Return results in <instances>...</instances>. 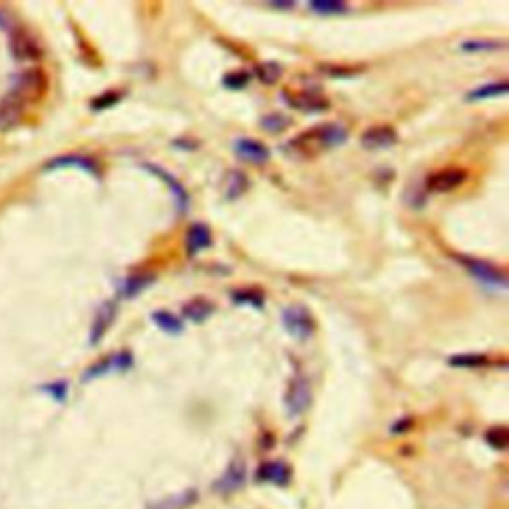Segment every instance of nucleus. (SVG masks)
I'll use <instances>...</instances> for the list:
<instances>
[{"label": "nucleus", "instance_id": "1", "mask_svg": "<svg viewBox=\"0 0 509 509\" xmlns=\"http://www.w3.org/2000/svg\"><path fill=\"white\" fill-rule=\"evenodd\" d=\"M346 140V130L338 124H325L317 125L315 130L305 132L298 137H295L290 145L298 147L303 154H310L317 149H325V147H332V145H340Z\"/></svg>", "mask_w": 509, "mask_h": 509}, {"label": "nucleus", "instance_id": "2", "mask_svg": "<svg viewBox=\"0 0 509 509\" xmlns=\"http://www.w3.org/2000/svg\"><path fill=\"white\" fill-rule=\"evenodd\" d=\"M46 86H48V80H46V74L38 70V68H30V70H24L22 74L14 78L12 82V88H10L9 94H12L14 98H19L20 102L26 106L30 102H36L42 98V94L46 92Z\"/></svg>", "mask_w": 509, "mask_h": 509}, {"label": "nucleus", "instance_id": "3", "mask_svg": "<svg viewBox=\"0 0 509 509\" xmlns=\"http://www.w3.org/2000/svg\"><path fill=\"white\" fill-rule=\"evenodd\" d=\"M313 402V390L310 382L305 374H295L290 378L285 392V406H287L290 418H298L307 412L308 406Z\"/></svg>", "mask_w": 509, "mask_h": 509}, {"label": "nucleus", "instance_id": "4", "mask_svg": "<svg viewBox=\"0 0 509 509\" xmlns=\"http://www.w3.org/2000/svg\"><path fill=\"white\" fill-rule=\"evenodd\" d=\"M283 327L297 340H308L315 335V318L308 313V308L300 305H293L283 310Z\"/></svg>", "mask_w": 509, "mask_h": 509}, {"label": "nucleus", "instance_id": "5", "mask_svg": "<svg viewBox=\"0 0 509 509\" xmlns=\"http://www.w3.org/2000/svg\"><path fill=\"white\" fill-rule=\"evenodd\" d=\"M460 263L468 269L473 279H478L481 285H486L488 288H503L508 287V279L505 273L498 267H493L490 263L480 259H471V257H460Z\"/></svg>", "mask_w": 509, "mask_h": 509}, {"label": "nucleus", "instance_id": "6", "mask_svg": "<svg viewBox=\"0 0 509 509\" xmlns=\"http://www.w3.org/2000/svg\"><path fill=\"white\" fill-rule=\"evenodd\" d=\"M132 364H134V355L127 352V350H120V352L106 356V358H102L100 362L90 366L86 372H84V376H82V380L88 382V380L112 374V372H125V370L132 368Z\"/></svg>", "mask_w": 509, "mask_h": 509}, {"label": "nucleus", "instance_id": "7", "mask_svg": "<svg viewBox=\"0 0 509 509\" xmlns=\"http://www.w3.org/2000/svg\"><path fill=\"white\" fill-rule=\"evenodd\" d=\"M247 481V468L245 461L233 460L229 463V468L223 471L221 476L213 483V491L217 495H231L237 490H241Z\"/></svg>", "mask_w": 509, "mask_h": 509}, {"label": "nucleus", "instance_id": "8", "mask_svg": "<svg viewBox=\"0 0 509 509\" xmlns=\"http://www.w3.org/2000/svg\"><path fill=\"white\" fill-rule=\"evenodd\" d=\"M10 52L20 62H34L42 56L40 44L26 30H12L10 32Z\"/></svg>", "mask_w": 509, "mask_h": 509}, {"label": "nucleus", "instance_id": "9", "mask_svg": "<svg viewBox=\"0 0 509 509\" xmlns=\"http://www.w3.org/2000/svg\"><path fill=\"white\" fill-rule=\"evenodd\" d=\"M468 172L460 169V167H448L442 172L432 173L428 179H426V189L432 193H446L452 191L456 187H460L461 183L466 182Z\"/></svg>", "mask_w": 509, "mask_h": 509}, {"label": "nucleus", "instance_id": "10", "mask_svg": "<svg viewBox=\"0 0 509 509\" xmlns=\"http://www.w3.org/2000/svg\"><path fill=\"white\" fill-rule=\"evenodd\" d=\"M235 154L239 155L243 162L247 164H255V165H263L269 162L271 152L269 147L265 144H261L257 140H251V137H241L235 142L233 145Z\"/></svg>", "mask_w": 509, "mask_h": 509}, {"label": "nucleus", "instance_id": "11", "mask_svg": "<svg viewBox=\"0 0 509 509\" xmlns=\"http://www.w3.org/2000/svg\"><path fill=\"white\" fill-rule=\"evenodd\" d=\"M398 142V134L390 125H372L360 135V144L366 149H386Z\"/></svg>", "mask_w": 509, "mask_h": 509}, {"label": "nucleus", "instance_id": "12", "mask_svg": "<svg viewBox=\"0 0 509 509\" xmlns=\"http://www.w3.org/2000/svg\"><path fill=\"white\" fill-rule=\"evenodd\" d=\"M62 167H76V169H82V172L94 175V177H100V173H102L100 165L96 164V159L78 154L60 155V157H54V159H50L48 164L44 165V169H62Z\"/></svg>", "mask_w": 509, "mask_h": 509}, {"label": "nucleus", "instance_id": "13", "mask_svg": "<svg viewBox=\"0 0 509 509\" xmlns=\"http://www.w3.org/2000/svg\"><path fill=\"white\" fill-rule=\"evenodd\" d=\"M115 313H117V305L114 300H106L104 305H100L96 310V317L92 322V330H90V345H98L104 335L107 332V328L114 325Z\"/></svg>", "mask_w": 509, "mask_h": 509}, {"label": "nucleus", "instance_id": "14", "mask_svg": "<svg viewBox=\"0 0 509 509\" xmlns=\"http://www.w3.org/2000/svg\"><path fill=\"white\" fill-rule=\"evenodd\" d=\"M290 476H293L290 468L280 460L265 461V463H261L259 470H257V480L265 481V483H273V486H287L288 481H290Z\"/></svg>", "mask_w": 509, "mask_h": 509}, {"label": "nucleus", "instance_id": "15", "mask_svg": "<svg viewBox=\"0 0 509 509\" xmlns=\"http://www.w3.org/2000/svg\"><path fill=\"white\" fill-rule=\"evenodd\" d=\"M24 107L26 106L12 94H6L0 100V130H10L19 124L24 114Z\"/></svg>", "mask_w": 509, "mask_h": 509}, {"label": "nucleus", "instance_id": "16", "mask_svg": "<svg viewBox=\"0 0 509 509\" xmlns=\"http://www.w3.org/2000/svg\"><path fill=\"white\" fill-rule=\"evenodd\" d=\"M144 167L145 169H149V172H154L157 177H162V179L169 185L173 199H175V205L179 207V211L182 213L185 211V209H187V203H189V195H187V191H185V187H183L182 183L177 182L172 173L165 172L164 167H157V165H152V164H145Z\"/></svg>", "mask_w": 509, "mask_h": 509}, {"label": "nucleus", "instance_id": "17", "mask_svg": "<svg viewBox=\"0 0 509 509\" xmlns=\"http://www.w3.org/2000/svg\"><path fill=\"white\" fill-rule=\"evenodd\" d=\"M197 500H199L197 490H185L179 491V493H173L169 498L155 501V503H149L147 509H189L197 503Z\"/></svg>", "mask_w": 509, "mask_h": 509}, {"label": "nucleus", "instance_id": "18", "mask_svg": "<svg viewBox=\"0 0 509 509\" xmlns=\"http://www.w3.org/2000/svg\"><path fill=\"white\" fill-rule=\"evenodd\" d=\"M211 245V231L207 225L203 223H193L189 231H187V237H185V247L189 255H197L199 251H203L205 247Z\"/></svg>", "mask_w": 509, "mask_h": 509}, {"label": "nucleus", "instance_id": "19", "mask_svg": "<svg viewBox=\"0 0 509 509\" xmlns=\"http://www.w3.org/2000/svg\"><path fill=\"white\" fill-rule=\"evenodd\" d=\"M213 310H215V307H213L211 300H207V298H193V300H189L187 305H183V317L187 318V320H191V322H203V320H207V318L211 317Z\"/></svg>", "mask_w": 509, "mask_h": 509}, {"label": "nucleus", "instance_id": "20", "mask_svg": "<svg viewBox=\"0 0 509 509\" xmlns=\"http://www.w3.org/2000/svg\"><path fill=\"white\" fill-rule=\"evenodd\" d=\"M154 280V275H132L120 285V295L124 298H134L135 295H140L142 290L149 287Z\"/></svg>", "mask_w": 509, "mask_h": 509}, {"label": "nucleus", "instance_id": "21", "mask_svg": "<svg viewBox=\"0 0 509 509\" xmlns=\"http://www.w3.org/2000/svg\"><path fill=\"white\" fill-rule=\"evenodd\" d=\"M288 104L297 110H305V112H320L328 107V102L322 96L317 94H297V96H288Z\"/></svg>", "mask_w": 509, "mask_h": 509}, {"label": "nucleus", "instance_id": "22", "mask_svg": "<svg viewBox=\"0 0 509 509\" xmlns=\"http://www.w3.org/2000/svg\"><path fill=\"white\" fill-rule=\"evenodd\" d=\"M505 92H508V82H505V80H500V82H490V84H486V86L470 92V94H468V100H470V102L490 100V98L505 96Z\"/></svg>", "mask_w": 509, "mask_h": 509}, {"label": "nucleus", "instance_id": "23", "mask_svg": "<svg viewBox=\"0 0 509 509\" xmlns=\"http://www.w3.org/2000/svg\"><path fill=\"white\" fill-rule=\"evenodd\" d=\"M152 320H154L157 327L169 332V335H179L183 330V322L182 318H177L173 313L169 310H155L152 315Z\"/></svg>", "mask_w": 509, "mask_h": 509}, {"label": "nucleus", "instance_id": "24", "mask_svg": "<svg viewBox=\"0 0 509 509\" xmlns=\"http://www.w3.org/2000/svg\"><path fill=\"white\" fill-rule=\"evenodd\" d=\"M310 10H315L318 14H342L350 9L340 0H335V2L332 0H315V2H310Z\"/></svg>", "mask_w": 509, "mask_h": 509}, {"label": "nucleus", "instance_id": "25", "mask_svg": "<svg viewBox=\"0 0 509 509\" xmlns=\"http://www.w3.org/2000/svg\"><path fill=\"white\" fill-rule=\"evenodd\" d=\"M505 46L503 40H470L463 42L460 48L463 52H490V50H500Z\"/></svg>", "mask_w": 509, "mask_h": 509}, {"label": "nucleus", "instance_id": "26", "mask_svg": "<svg viewBox=\"0 0 509 509\" xmlns=\"http://www.w3.org/2000/svg\"><path fill=\"white\" fill-rule=\"evenodd\" d=\"M450 364L456 368H480L488 364V356L483 355H456L450 358Z\"/></svg>", "mask_w": 509, "mask_h": 509}, {"label": "nucleus", "instance_id": "27", "mask_svg": "<svg viewBox=\"0 0 509 509\" xmlns=\"http://www.w3.org/2000/svg\"><path fill=\"white\" fill-rule=\"evenodd\" d=\"M283 74V68L277 62H263L257 66V76L263 84H275Z\"/></svg>", "mask_w": 509, "mask_h": 509}, {"label": "nucleus", "instance_id": "28", "mask_svg": "<svg viewBox=\"0 0 509 509\" xmlns=\"http://www.w3.org/2000/svg\"><path fill=\"white\" fill-rule=\"evenodd\" d=\"M233 300L235 305H249V307H263V295L259 290H253V288H247V290H235L233 293Z\"/></svg>", "mask_w": 509, "mask_h": 509}, {"label": "nucleus", "instance_id": "29", "mask_svg": "<svg viewBox=\"0 0 509 509\" xmlns=\"http://www.w3.org/2000/svg\"><path fill=\"white\" fill-rule=\"evenodd\" d=\"M486 442L490 444L491 448H495V450H505L509 442L508 428H503V426L490 428V430L486 432Z\"/></svg>", "mask_w": 509, "mask_h": 509}, {"label": "nucleus", "instance_id": "30", "mask_svg": "<svg viewBox=\"0 0 509 509\" xmlns=\"http://www.w3.org/2000/svg\"><path fill=\"white\" fill-rule=\"evenodd\" d=\"M288 125V117L283 114H269L265 117H261V127L269 134H279Z\"/></svg>", "mask_w": 509, "mask_h": 509}, {"label": "nucleus", "instance_id": "31", "mask_svg": "<svg viewBox=\"0 0 509 509\" xmlns=\"http://www.w3.org/2000/svg\"><path fill=\"white\" fill-rule=\"evenodd\" d=\"M245 187H247L245 175H243L241 172H233L229 177V185H227V197H229V199L239 197L241 193L245 191Z\"/></svg>", "mask_w": 509, "mask_h": 509}, {"label": "nucleus", "instance_id": "32", "mask_svg": "<svg viewBox=\"0 0 509 509\" xmlns=\"http://www.w3.org/2000/svg\"><path fill=\"white\" fill-rule=\"evenodd\" d=\"M42 392H46L50 398H54L58 402H64L68 396V382L66 380H58V382H50V384L40 388Z\"/></svg>", "mask_w": 509, "mask_h": 509}, {"label": "nucleus", "instance_id": "33", "mask_svg": "<svg viewBox=\"0 0 509 509\" xmlns=\"http://www.w3.org/2000/svg\"><path fill=\"white\" fill-rule=\"evenodd\" d=\"M247 82H249V74L247 72H231V74L223 78V84L227 88H233V90L247 86Z\"/></svg>", "mask_w": 509, "mask_h": 509}, {"label": "nucleus", "instance_id": "34", "mask_svg": "<svg viewBox=\"0 0 509 509\" xmlns=\"http://www.w3.org/2000/svg\"><path fill=\"white\" fill-rule=\"evenodd\" d=\"M117 100H120V96H117L115 92H106V94L98 96L96 100L92 102V107H94V110H106V107L114 106Z\"/></svg>", "mask_w": 509, "mask_h": 509}, {"label": "nucleus", "instance_id": "35", "mask_svg": "<svg viewBox=\"0 0 509 509\" xmlns=\"http://www.w3.org/2000/svg\"><path fill=\"white\" fill-rule=\"evenodd\" d=\"M412 418H402L400 422H396L394 426H392V434H404L408 432V430H412Z\"/></svg>", "mask_w": 509, "mask_h": 509}, {"label": "nucleus", "instance_id": "36", "mask_svg": "<svg viewBox=\"0 0 509 509\" xmlns=\"http://www.w3.org/2000/svg\"><path fill=\"white\" fill-rule=\"evenodd\" d=\"M9 28V20H6V16H4V12L0 10V30H6Z\"/></svg>", "mask_w": 509, "mask_h": 509}]
</instances>
